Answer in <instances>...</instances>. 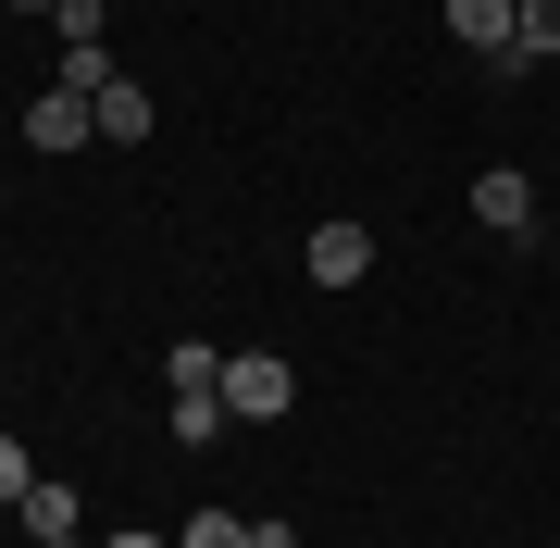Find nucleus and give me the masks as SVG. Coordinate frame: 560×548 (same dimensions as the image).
<instances>
[{
  "label": "nucleus",
  "mask_w": 560,
  "mask_h": 548,
  "mask_svg": "<svg viewBox=\"0 0 560 548\" xmlns=\"http://www.w3.org/2000/svg\"><path fill=\"white\" fill-rule=\"evenodd\" d=\"M287 399H300V374H287L275 349H249V362H224V411H237V424H275Z\"/></svg>",
  "instance_id": "3"
},
{
  "label": "nucleus",
  "mask_w": 560,
  "mask_h": 548,
  "mask_svg": "<svg viewBox=\"0 0 560 548\" xmlns=\"http://www.w3.org/2000/svg\"><path fill=\"white\" fill-rule=\"evenodd\" d=\"M374 275V237L361 224H312V287H361Z\"/></svg>",
  "instance_id": "5"
},
{
  "label": "nucleus",
  "mask_w": 560,
  "mask_h": 548,
  "mask_svg": "<svg viewBox=\"0 0 560 548\" xmlns=\"http://www.w3.org/2000/svg\"><path fill=\"white\" fill-rule=\"evenodd\" d=\"M13 13H62V0H13Z\"/></svg>",
  "instance_id": "16"
},
{
  "label": "nucleus",
  "mask_w": 560,
  "mask_h": 548,
  "mask_svg": "<svg viewBox=\"0 0 560 548\" xmlns=\"http://www.w3.org/2000/svg\"><path fill=\"white\" fill-rule=\"evenodd\" d=\"M13 511H25V536H75V487H62V474H38Z\"/></svg>",
  "instance_id": "7"
},
{
  "label": "nucleus",
  "mask_w": 560,
  "mask_h": 548,
  "mask_svg": "<svg viewBox=\"0 0 560 548\" xmlns=\"http://www.w3.org/2000/svg\"><path fill=\"white\" fill-rule=\"evenodd\" d=\"M249 548H300V524H287V511H261V524H249Z\"/></svg>",
  "instance_id": "14"
},
{
  "label": "nucleus",
  "mask_w": 560,
  "mask_h": 548,
  "mask_svg": "<svg viewBox=\"0 0 560 548\" xmlns=\"http://www.w3.org/2000/svg\"><path fill=\"white\" fill-rule=\"evenodd\" d=\"M25 487H38V462H25V436H0V511H13Z\"/></svg>",
  "instance_id": "13"
},
{
  "label": "nucleus",
  "mask_w": 560,
  "mask_h": 548,
  "mask_svg": "<svg viewBox=\"0 0 560 548\" xmlns=\"http://www.w3.org/2000/svg\"><path fill=\"white\" fill-rule=\"evenodd\" d=\"M38 548H88V536H38Z\"/></svg>",
  "instance_id": "17"
},
{
  "label": "nucleus",
  "mask_w": 560,
  "mask_h": 548,
  "mask_svg": "<svg viewBox=\"0 0 560 548\" xmlns=\"http://www.w3.org/2000/svg\"><path fill=\"white\" fill-rule=\"evenodd\" d=\"M448 38L486 62V75H523V0H448Z\"/></svg>",
  "instance_id": "1"
},
{
  "label": "nucleus",
  "mask_w": 560,
  "mask_h": 548,
  "mask_svg": "<svg viewBox=\"0 0 560 548\" xmlns=\"http://www.w3.org/2000/svg\"><path fill=\"white\" fill-rule=\"evenodd\" d=\"M162 399H175V448H212L224 424H237V411H224V386H162Z\"/></svg>",
  "instance_id": "6"
},
{
  "label": "nucleus",
  "mask_w": 560,
  "mask_h": 548,
  "mask_svg": "<svg viewBox=\"0 0 560 548\" xmlns=\"http://www.w3.org/2000/svg\"><path fill=\"white\" fill-rule=\"evenodd\" d=\"M523 62H560V0H523Z\"/></svg>",
  "instance_id": "10"
},
{
  "label": "nucleus",
  "mask_w": 560,
  "mask_h": 548,
  "mask_svg": "<svg viewBox=\"0 0 560 548\" xmlns=\"http://www.w3.org/2000/svg\"><path fill=\"white\" fill-rule=\"evenodd\" d=\"M101 138H113V150H125V138H150V88H138V75H113V88H101Z\"/></svg>",
  "instance_id": "8"
},
{
  "label": "nucleus",
  "mask_w": 560,
  "mask_h": 548,
  "mask_svg": "<svg viewBox=\"0 0 560 548\" xmlns=\"http://www.w3.org/2000/svg\"><path fill=\"white\" fill-rule=\"evenodd\" d=\"M101 13H113V0H62V13H50V25H62V50H101Z\"/></svg>",
  "instance_id": "12"
},
{
  "label": "nucleus",
  "mask_w": 560,
  "mask_h": 548,
  "mask_svg": "<svg viewBox=\"0 0 560 548\" xmlns=\"http://www.w3.org/2000/svg\"><path fill=\"white\" fill-rule=\"evenodd\" d=\"M88 138H101V101H88V88H50V101H25V150H50V163H75Z\"/></svg>",
  "instance_id": "2"
},
{
  "label": "nucleus",
  "mask_w": 560,
  "mask_h": 548,
  "mask_svg": "<svg viewBox=\"0 0 560 548\" xmlns=\"http://www.w3.org/2000/svg\"><path fill=\"white\" fill-rule=\"evenodd\" d=\"M474 224H499V237H536V175H474Z\"/></svg>",
  "instance_id": "4"
},
{
  "label": "nucleus",
  "mask_w": 560,
  "mask_h": 548,
  "mask_svg": "<svg viewBox=\"0 0 560 548\" xmlns=\"http://www.w3.org/2000/svg\"><path fill=\"white\" fill-rule=\"evenodd\" d=\"M175 548H249V524H237V511H187V536Z\"/></svg>",
  "instance_id": "11"
},
{
  "label": "nucleus",
  "mask_w": 560,
  "mask_h": 548,
  "mask_svg": "<svg viewBox=\"0 0 560 548\" xmlns=\"http://www.w3.org/2000/svg\"><path fill=\"white\" fill-rule=\"evenodd\" d=\"M101 548H162V536H101Z\"/></svg>",
  "instance_id": "15"
},
{
  "label": "nucleus",
  "mask_w": 560,
  "mask_h": 548,
  "mask_svg": "<svg viewBox=\"0 0 560 548\" xmlns=\"http://www.w3.org/2000/svg\"><path fill=\"white\" fill-rule=\"evenodd\" d=\"M162 386H224V349L212 337H175V349H162Z\"/></svg>",
  "instance_id": "9"
}]
</instances>
